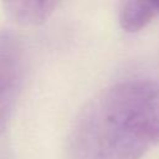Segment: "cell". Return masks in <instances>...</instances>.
<instances>
[{
  "mask_svg": "<svg viewBox=\"0 0 159 159\" xmlns=\"http://www.w3.org/2000/svg\"><path fill=\"white\" fill-rule=\"evenodd\" d=\"M4 10L6 15L21 25H37L46 21L55 11L56 1H5Z\"/></svg>",
  "mask_w": 159,
  "mask_h": 159,
  "instance_id": "obj_3",
  "label": "cell"
},
{
  "mask_svg": "<svg viewBox=\"0 0 159 159\" xmlns=\"http://www.w3.org/2000/svg\"><path fill=\"white\" fill-rule=\"evenodd\" d=\"M159 14V2L123 1L119 7V24L128 32L145 27Z\"/></svg>",
  "mask_w": 159,
  "mask_h": 159,
  "instance_id": "obj_4",
  "label": "cell"
},
{
  "mask_svg": "<svg viewBox=\"0 0 159 159\" xmlns=\"http://www.w3.org/2000/svg\"><path fill=\"white\" fill-rule=\"evenodd\" d=\"M25 71L24 47L10 30L0 31V133L14 111Z\"/></svg>",
  "mask_w": 159,
  "mask_h": 159,
  "instance_id": "obj_2",
  "label": "cell"
},
{
  "mask_svg": "<svg viewBox=\"0 0 159 159\" xmlns=\"http://www.w3.org/2000/svg\"><path fill=\"white\" fill-rule=\"evenodd\" d=\"M159 143V82L134 80L96 94L70 134L72 159H139Z\"/></svg>",
  "mask_w": 159,
  "mask_h": 159,
  "instance_id": "obj_1",
  "label": "cell"
}]
</instances>
